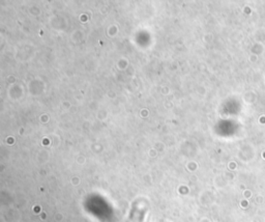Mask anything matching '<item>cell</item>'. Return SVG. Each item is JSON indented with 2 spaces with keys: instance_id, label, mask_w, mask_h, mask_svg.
Wrapping results in <instances>:
<instances>
[]
</instances>
